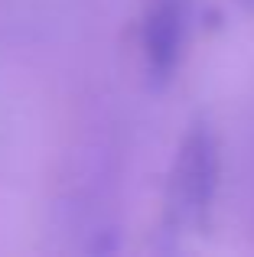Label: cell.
<instances>
[{"label": "cell", "mask_w": 254, "mask_h": 257, "mask_svg": "<svg viewBox=\"0 0 254 257\" xmlns=\"http://www.w3.org/2000/svg\"><path fill=\"white\" fill-rule=\"evenodd\" d=\"M218 189V144L209 127H192L176 163V199L192 221H205Z\"/></svg>", "instance_id": "6da1fadb"}, {"label": "cell", "mask_w": 254, "mask_h": 257, "mask_svg": "<svg viewBox=\"0 0 254 257\" xmlns=\"http://www.w3.org/2000/svg\"><path fill=\"white\" fill-rule=\"evenodd\" d=\"M186 36V0H153L144 20V49L153 75L166 78L179 62Z\"/></svg>", "instance_id": "7a4b0ae2"}, {"label": "cell", "mask_w": 254, "mask_h": 257, "mask_svg": "<svg viewBox=\"0 0 254 257\" xmlns=\"http://www.w3.org/2000/svg\"><path fill=\"white\" fill-rule=\"evenodd\" d=\"M241 4H248V7H254V0H241Z\"/></svg>", "instance_id": "3957f363"}]
</instances>
